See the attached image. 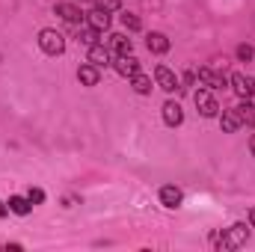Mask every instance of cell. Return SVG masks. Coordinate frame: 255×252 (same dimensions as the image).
<instances>
[{
  "mask_svg": "<svg viewBox=\"0 0 255 252\" xmlns=\"http://www.w3.org/2000/svg\"><path fill=\"white\" fill-rule=\"evenodd\" d=\"M247 241H250V226L247 223H235V226L223 229V235L217 238V247L223 252H232V250H241Z\"/></svg>",
  "mask_w": 255,
  "mask_h": 252,
  "instance_id": "cell-1",
  "label": "cell"
},
{
  "mask_svg": "<svg viewBox=\"0 0 255 252\" xmlns=\"http://www.w3.org/2000/svg\"><path fill=\"white\" fill-rule=\"evenodd\" d=\"M39 48L48 54V57H60L65 51V39L60 30H42L39 33Z\"/></svg>",
  "mask_w": 255,
  "mask_h": 252,
  "instance_id": "cell-2",
  "label": "cell"
},
{
  "mask_svg": "<svg viewBox=\"0 0 255 252\" xmlns=\"http://www.w3.org/2000/svg\"><path fill=\"white\" fill-rule=\"evenodd\" d=\"M193 101H196V110H199L205 119H214V116L220 113V104H217V98L211 95V89H196V92H193Z\"/></svg>",
  "mask_w": 255,
  "mask_h": 252,
  "instance_id": "cell-3",
  "label": "cell"
},
{
  "mask_svg": "<svg viewBox=\"0 0 255 252\" xmlns=\"http://www.w3.org/2000/svg\"><path fill=\"white\" fill-rule=\"evenodd\" d=\"M229 86H232L235 95H241V98H253L255 95V80L250 74H244V71H235V74L229 77Z\"/></svg>",
  "mask_w": 255,
  "mask_h": 252,
  "instance_id": "cell-4",
  "label": "cell"
},
{
  "mask_svg": "<svg viewBox=\"0 0 255 252\" xmlns=\"http://www.w3.org/2000/svg\"><path fill=\"white\" fill-rule=\"evenodd\" d=\"M107 48H110V54H116V57H128V54H133V45H130V39L122 36V33H110L107 39H101Z\"/></svg>",
  "mask_w": 255,
  "mask_h": 252,
  "instance_id": "cell-5",
  "label": "cell"
},
{
  "mask_svg": "<svg viewBox=\"0 0 255 252\" xmlns=\"http://www.w3.org/2000/svg\"><path fill=\"white\" fill-rule=\"evenodd\" d=\"M154 80H157V86H160L163 92H178V89H181V86H178L175 71H172V68H166V65H157V68H154Z\"/></svg>",
  "mask_w": 255,
  "mask_h": 252,
  "instance_id": "cell-6",
  "label": "cell"
},
{
  "mask_svg": "<svg viewBox=\"0 0 255 252\" xmlns=\"http://www.w3.org/2000/svg\"><path fill=\"white\" fill-rule=\"evenodd\" d=\"M199 83L205 89H223V86H229V77L214 68H199Z\"/></svg>",
  "mask_w": 255,
  "mask_h": 252,
  "instance_id": "cell-7",
  "label": "cell"
},
{
  "mask_svg": "<svg viewBox=\"0 0 255 252\" xmlns=\"http://www.w3.org/2000/svg\"><path fill=\"white\" fill-rule=\"evenodd\" d=\"M77 80H80L83 86H98V83H101V68L92 65V63L80 65V68H77Z\"/></svg>",
  "mask_w": 255,
  "mask_h": 252,
  "instance_id": "cell-8",
  "label": "cell"
},
{
  "mask_svg": "<svg viewBox=\"0 0 255 252\" xmlns=\"http://www.w3.org/2000/svg\"><path fill=\"white\" fill-rule=\"evenodd\" d=\"M113 68H116V71H119L122 77H128V80H130V77H133V74L139 71V60H136L133 54H128V57H116Z\"/></svg>",
  "mask_w": 255,
  "mask_h": 252,
  "instance_id": "cell-9",
  "label": "cell"
},
{
  "mask_svg": "<svg viewBox=\"0 0 255 252\" xmlns=\"http://www.w3.org/2000/svg\"><path fill=\"white\" fill-rule=\"evenodd\" d=\"M89 63L98 65V68H101V65H110V63H113V54H110V48H107L104 42L92 45V48H89Z\"/></svg>",
  "mask_w": 255,
  "mask_h": 252,
  "instance_id": "cell-10",
  "label": "cell"
},
{
  "mask_svg": "<svg viewBox=\"0 0 255 252\" xmlns=\"http://www.w3.org/2000/svg\"><path fill=\"white\" fill-rule=\"evenodd\" d=\"M241 125H244V119H241L238 107H229V110H223V116H220V127H223L226 133H235Z\"/></svg>",
  "mask_w": 255,
  "mask_h": 252,
  "instance_id": "cell-11",
  "label": "cell"
},
{
  "mask_svg": "<svg viewBox=\"0 0 255 252\" xmlns=\"http://www.w3.org/2000/svg\"><path fill=\"white\" fill-rule=\"evenodd\" d=\"M163 122L169 127H178L184 122V113H181V104H178V101H166V104H163Z\"/></svg>",
  "mask_w": 255,
  "mask_h": 252,
  "instance_id": "cell-12",
  "label": "cell"
},
{
  "mask_svg": "<svg viewBox=\"0 0 255 252\" xmlns=\"http://www.w3.org/2000/svg\"><path fill=\"white\" fill-rule=\"evenodd\" d=\"M86 24H89V27H95V30L101 33V30H107V27H110V12H104V9H98V6H95L92 12H86Z\"/></svg>",
  "mask_w": 255,
  "mask_h": 252,
  "instance_id": "cell-13",
  "label": "cell"
},
{
  "mask_svg": "<svg viewBox=\"0 0 255 252\" xmlns=\"http://www.w3.org/2000/svg\"><path fill=\"white\" fill-rule=\"evenodd\" d=\"M57 15L68 21V24H80L83 21V12H80V6H74V3H57Z\"/></svg>",
  "mask_w": 255,
  "mask_h": 252,
  "instance_id": "cell-14",
  "label": "cell"
},
{
  "mask_svg": "<svg viewBox=\"0 0 255 252\" xmlns=\"http://www.w3.org/2000/svg\"><path fill=\"white\" fill-rule=\"evenodd\" d=\"M160 202H163L166 208H178V205L184 202V193L178 187H172V184H166V187H160Z\"/></svg>",
  "mask_w": 255,
  "mask_h": 252,
  "instance_id": "cell-15",
  "label": "cell"
},
{
  "mask_svg": "<svg viewBox=\"0 0 255 252\" xmlns=\"http://www.w3.org/2000/svg\"><path fill=\"white\" fill-rule=\"evenodd\" d=\"M145 48H148L151 54H166V51H169V39H166L163 33H148Z\"/></svg>",
  "mask_w": 255,
  "mask_h": 252,
  "instance_id": "cell-16",
  "label": "cell"
},
{
  "mask_svg": "<svg viewBox=\"0 0 255 252\" xmlns=\"http://www.w3.org/2000/svg\"><path fill=\"white\" fill-rule=\"evenodd\" d=\"M9 211L18 214V217H27V214L33 211V202H30L27 196H9Z\"/></svg>",
  "mask_w": 255,
  "mask_h": 252,
  "instance_id": "cell-17",
  "label": "cell"
},
{
  "mask_svg": "<svg viewBox=\"0 0 255 252\" xmlns=\"http://www.w3.org/2000/svg\"><path fill=\"white\" fill-rule=\"evenodd\" d=\"M130 86H133V92L148 95V92H151V77H148V74H142V71H136V74L130 77Z\"/></svg>",
  "mask_w": 255,
  "mask_h": 252,
  "instance_id": "cell-18",
  "label": "cell"
},
{
  "mask_svg": "<svg viewBox=\"0 0 255 252\" xmlns=\"http://www.w3.org/2000/svg\"><path fill=\"white\" fill-rule=\"evenodd\" d=\"M77 42H80V45H86V48H92V45H98V30L86 24L83 30H77Z\"/></svg>",
  "mask_w": 255,
  "mask_h": 252,
  "instance_id": "cell-19",
  "label": "cell"
},
{
  "mask_svg": "<svg viewBox=\"0 0 255 252\" xmlns=\"http://www.w3.org/2000/svg\"><path fill=\"white\" fill-rule=\"evenodd\" d=\"M238 113H241L244 125H253L255 127V107L250 104V98H244V104H238Z\"/></svg>",
  "mask_w": 255,
  "mask_h": 252,
  "instance_id": "cell-20",
  "label": "cell"
},
{
  "mask_svg": "<svg viewBox=\"0 0 255 252\" xmlns=\"http://www.w3.org/2000/svg\"><path fill=\"white\" fill-rule=\"evenodd\" d=\"M122 27H125V30H130V33H136V30H139L142 24H139V18H136V15L125 12V15H122Z\"/></svg>",
  "mask_w": 255,
  "mask_h": 252,
  "instance_id": "cell-21",
  "label": "cell"
},
{
  "mask_svg": "<svg viewBox=\"0 0 255 252\" xmlns=\"http://www.w3.org/2000/svg\"><path fill=\"white\" fill-rule=\"evenodd\" d=\"M95 6H98V9H104V12H116L122 3H119V0H95Z\"/></svg>",
  "mask_w": 255,
  "mask_h": 252,
  "instance_id": "cell-22",
  "label": "cell"
},
{
  "mask_svg": "<svg viewBox=\"0 0 255 252\" xmlns=\"http://www.w3.org/2000/svg\"><path fill=\"white\" fill-rule=\"evenodd\" d=\"M27 199H30L33 205H42V202H45V193H42V190H39V187H33V190H30V193H27Z\"/></svg>",
  "mask_w": 255,
  "mask_h": 252,
  "instance_id": "cell-23",
  "label": "cell"
},
{
  "mask_svg": "<svg viewBox=\"0 0 255 252\" xmlns=\"http://www.w3.org/2000/svg\"><path fill=\"white\" fill-rule=\"evenodd\" d=\"M238 57L250 63V60H253V57H255V51H253V48H250V45H241V48H238Z\"/></svg>",
  "mask_w": 255,
  "mask_h": 252,
  "instance_id": "cell-24",
  "label": "cell"
},
{
  "mask_svg": "<svg viewBox=\"0 0 255 252\" xmlns=\"http://www.w3.org/2000/svg\"><path fill=\"white\" fill-rule=\"evenodd\" d=\"M6 211H9V208H6V205L0 202V217H6Z\"/></svg>",
  "mask_w": 255,
  "mask_h": 252,
  "instance_id": "cell-25",
  "label": "cell"
},
{
  "mask_svg": "<svg viewBox=\"0 0 255 252\" xmlns=\"http://www.w3.org/2000/svg\"><path fill=\"white\" fill-rule=\"evenodd\" d=\"M250 148H253V157H255V133H253V139H250Z\"/></svg>",
  "mask_w": 255,
  "mask_h": 252,
  "instance_id": "cell-26",
  "label": "cell"
},
{
  "mask_svg": "<svg viewBox=\"0 0 255 252\" xmlns=\"http://www.w3.org/2000/svg\"><path fill=\"white\" fill-rule=\"evenodd\" d=\"M250 223H253V226H255V208H253V211H250Z\"/></svg>",
  "mask_w": 255,
  "mask_h": 252,
  "instance_id": "cell-27",
  "label": "cell"
}]
</instances>
